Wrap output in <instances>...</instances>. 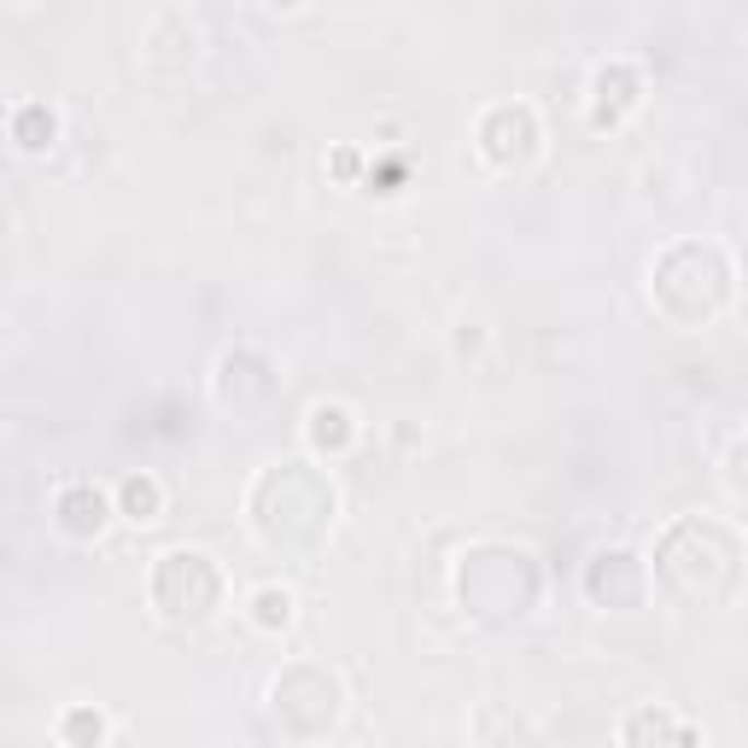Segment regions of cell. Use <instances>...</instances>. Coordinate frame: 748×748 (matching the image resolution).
Segmentation results:
<instances>
[{
  "label": "cell",
  "mask_w": 748,
  "mask_h": 748,
  "mask_svg": "<svg viewBox=\"0 0 748 748\" xmlns=\"http://www.w3.org/2000/svg\"><path fill=\"white\" fill-rule=\"evenodd\" d=\"M65 737H71L77 748H100V737H106V720H100V713H89V708H71V713H65Z\"/></svg>",
  "instance_id": "obj_8"
},
{
  "label": "cell",
  "mask_w": 748,
  "mask_h": 748,
  "mask_svg": "<svg viewBox=\"0 0 748 748\" xmlns=\"http://www.w3.org/2000/svg\"><path fill=\"white\" fill-rule=\"evenodd\" d=\"M19 147H30V152L54 147V112H42V106H24V117H19Z\"/></svg>",
  "instance_id": "obj_7"
},
{
  "label": "cell",
  "mask_w": 748,
  "mask_h": 748,
  "mask_svg": "<svg viewBox=\"0 0 748 748\" xmlns=\"http://www.w3.org/2000/svg\"><path fill=\"white\" fill-rule=\"evenodd\" d=\"M252 620H258L264 632H276V626H287V620H293V597H287L281 585H264L258 597H252Z\"/></svg>",
  "instance_id": "obj_5"
},
{
  "label": "cell",
  "mask_w": 748,
  "mask_h": 748,
  "mask_svg": "<svg viewBox=\"0 0 748 748\" xmlns=\"http://www.w3.org/2000/svg\"><path fill=\"white\" fill-rule=\"evenodd\" d=\"M597 89H603V100H608V82H603V77H597ZM615 100H620V106H632V100H638V94H632V82H626V77H615Z\"/></svg>",
  "instance_id": "obj_9"
},
{
  "label": "cell",
  "mask_w": 748,
  "mask_h": 748,
  "mask_svg": "<svg viewBox=\"0 0 748 748\" xmlns=\"http://www.w3.org/2000/svg\"><path fill=\"white\" fill-rule=\"evenodd\" d=\"M346 439H351V416L339 410V404H316L311 410V445L328 451V445H346Z\"/></svg>",
  "instance_id": "obj_4"
},
{
  "label": "cell",
  "mask_w": 748,
  "mask_h": 748,
  "mask_svg": "<svg viewBox=\"0 0 748 748\" xmlns=\"http://www.w3.org/2000/svg\"><path fill=\"white\" fill-rule=\"evenodd\" d=\"M106 521H112V503L100 498L94 486H65L59 491V526L71 538H100V533H106Z\"/></svg>",
  "instance_id": "obj_2"
},
{
  "label": "cell",
  "mask_w": 748,
  "mask_h": 748,
  "mask_svg": "<svg viewBox=\"0 0 748 748\" xmlns=\"http://www.w3.org/2000/svg\"><path fill=\"white\" fill-rule=\"evenodd\" d=\"M667 731H673V720H667V713L643 708L638 720H632V731H626V743H632V748H667Z\"/></svg>",
  "instance_id": "obj_6"
},
{
  "label": "cell",
  "mask_w": 748,
  "mask_h": 748,
  "mask_svg": "<svg viewBox=\"0 0 748 748\" xmlns=\"http://www.w3.org/2000/svg\"><path fill=\"white\" fill-rule=\"evenodd\" d=\"M152 597H159L170 620H206L217 597H223V573L199 550H170L159 561V573H152Z\"/></svg>",
  "instance_id": "obj_1"
},
{
  "label": "cell",
  "mask_w": 748,
  "mask_h": 748,
  "mask_svg": "<svg viewBox=\"0 0 748 748\" xmlns=\"http://www.w3.org/2000/svg\"><path fill=\"white\" fill-rule=\"evenodd\" d=\"M159 509H164V491L152 474H135V480H124V515L129 521H159Z\"/></svg>",
  "instance_id": "obj_3"
}]
</instances>
